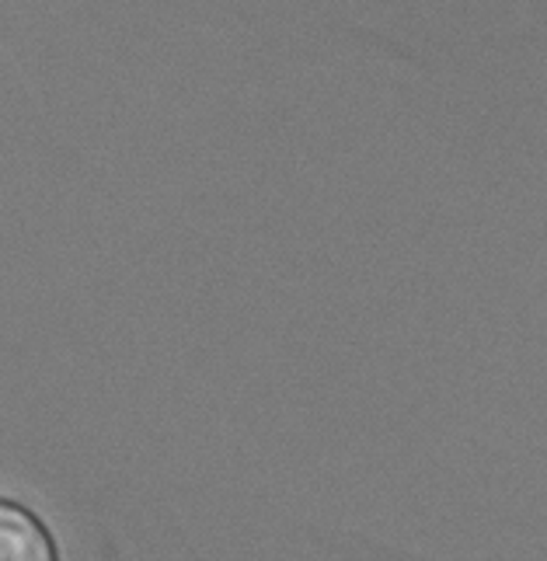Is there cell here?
I'll list each match as a JSON object with an SVG mask.
<instances>
[{"mask_svg": "<svg viewBox=\"0 0 547 561\" xmlns=\"http://www.w3.org/2000/svg\"><path fill=\"white\" fill-rule=\"evenodd\" d=\"M0 561H56L43 519L8 499H0Z\"/></svg>", "mask_w": 547, "mask_h": 561, "instance_id": "1", "label": "cell"}]
</instances>
